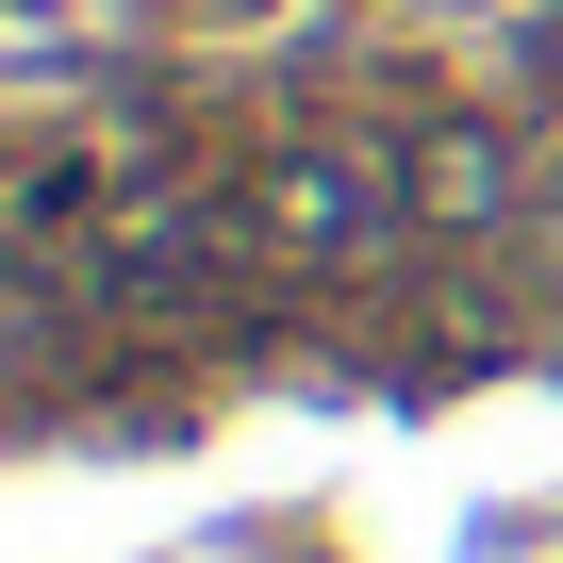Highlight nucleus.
I'll use <instances>...</instances> for the list:
<instances>
[{"instance_id":"f257e3e1","label":"nucleus","mask_w":563,"mask_h":563,"mask_svg":"<svg viewBox=\"0 0 563 563\" xmlns=\"http://www.w3.org/2000/svg\"><path fill=\"white\" fill-rule=\"evenodd\" d=\"M249 216H265L282 249H316V265H349V249H382V232L415 216V166H382V150H282Z\"/></svg>"},{"instance_id":"f03ea898","label":"nucleus","mask_w":563,"mask_h":563,"mask_svg":"<svg viewBox=\"0 0 563 563\" xmlns=\"http://www.w3.org/2000/svg\"><path fill=\"white\" fill-rule=\"evenodd\" d=\"M530 199V166H514V133H481V117H448L431 150H415V216H448V232H497Z\"/></svg>"}]
</instances>
